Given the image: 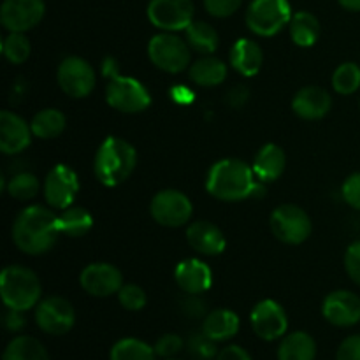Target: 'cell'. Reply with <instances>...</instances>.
<instances>
[{"mask_svg":"<svg viewBox=\"0 0 360 360\" xmlns=\"http://www.w3.org/2000/svg\"><path fill=\"white\" fill-rule=\"evenodd\" d=\"M285 165H287V157H285V151L281 150L278 144H266L259 150V153L255 155V160H253V172H255L257 179L262 183H271L276 181L285 171Z\"/></svg>","mask_w":360,"mask_h":360,"instance_id":"obj_23","label":"cell"},{"mask_svg":"<svg viewBox=\"0 0 360 360\" xmlns=\"http://www.w3.org/2000/svg\"><path fill=\"white\" fill-rule=\"evenodd\" d=\"M345 269L355 285L360 287V239L352 243L345 253Z\"/></svg>","mask_w":360,"mask_h":360,"instance_id":"obj_39","label":"cell"},{"mask_svg":"<svg viewBox=\"0 0 360 360\" xmlns=\"http://www.w3.org/2000/svg\"><path fill=\"white\" fill-rule=\"evenodd\" d=\"M288 0H252L246 9V25L259 37H273L280 34L292 20Z\"/></svg>","mask_w":360,"mask_h":360,"instance_id":"obj_5","label":"cell"},{"mask_svg":"<svg viewBox=\"0 0 360 360\" xmlns=\"http://www.w3.org/2000/svg\"><path fill=\"white\" fill-rule=\"evenodd\" d=\"M243 0H204V7L214 18H229L241 7Z\"/></svg>","mask_w":360,"mask_h":360,"instance_id":"obj_41","label":"cell"},{"mask_svg":"<svg viewBox=\"0 0 360 360\" xmlns=\"http://www.w3.org/2000/svg\"><path fill=\"white\" fill-rule=\"evenodd\" d=\"M56 79L63 94L72 98H84L95 90L97 74L81 56H67L58 65Z\"/></svg>","mask_w":360,"mask_h":360,"instance_id":"obj_10","label":"cell"},{"mask_svg":"<svg viewBox=\"0 0 360 360\" xmlns=\"http://www.w3.org/2000/svg\"><path fill=\"white\" fill-rule=\"evenodd\" d=\"M186 241L195 252L210 257L220 255L227 248V239H225L224 232L217 225L206 220L193 221V224L188 225Z\"/></svg>","mask_w":360,"mask_h":360,"instance_id":"obj_20","label":"cell"},{"mask_svg":"<svg viewBox=\"0 0 360 360\" xmlns=\"http://www.w3.org/2000/svg\"><path fill=\"white\" fill-rule=\"evenodd\" d=\"M109 360H157L155 347L137 338H123L112 345Z\"/></svg>","mask_w":360,"mask_h":360,"instance_id":"obj_32","label":"cell"},{"mask_svg":"<svg viewBox=\"0 0 360 360\" xmlns=\"http://www.w3.org/2000/svg\"><path fill=\"white\" fill-rule=\"evenodd\" d=\"M316 343L304 330L287 334L278 347V360H315Z\"/></svg>","mask_w":360,"mask_h":360,"instance_id":"obj_26","label":"cell"},{"mask_svg":"<svg viewBox=\"0 0 360 360\" xmlns=\"http://www.w3.org/2000/svg\"><path fill=\"white\" fill-rule=\"evenodd\" d=\"M25 311H18V309H9V311L6 313V316H4V326H6L7 330H11V333H18V330H21L25 327V316H23Z\"/></svg>","mask_w":360,"mask_h":360,"instance_id":"obj_45","label":"cell"},{"mask_svg":"<svg viewBox=\"0 0 360 360\" xmlns=\"http://www.w3.org/2000/svg\"><path fill=\"white\" fill-rule=\"evenodd\" d=\"M229 60H231V65L234 67L236 72L245 77H252L262 69L264 51L259 42L252 41V39H239L231 48Z\"/></svg>","mask_w":360,"mask_h":360,"instance_id":"obj_22","label":"cell"},{"mask_svg":"<svg viewBox=\"0 0 360 360\" xmlns=\"http://www.w3.org/2000/svg\"><path fill=\"white\" fill-rule=\"evenodd\" d=\"M58 236L56 214L48 207H25L13 224L14 245L27 255H42L49 252Z\"/></svg>","mask_w":360,"mask_h":360,"instance_id":"obj_1","label":"cell"},{"mask_svg":"<svg viewBox=\"0 0 360 360\" xmlns=\"http://www.w3.org/2000/svg\"><path fill=\"white\" fill-rule=\"evenodd\" d=\"M30 41L21 32H9V35L2 41V53L7 62L11 63L20 65V63L27 62L28 56H30Z\"/></svg>","mask_w":360,"mask_h":360,"instance_id":"obj_35","label":"cell"},{"mask_svg":"<svg viewBox=\"0 0 360 360\" xmlns=\"http://www.w3.org/2000/svg\"><path fill=\"white\" fill-rule=\"evenodd\" d=\"M105 101L120 112H141L151 105V95L139 79L116 72L105 84Z\"/></svg>","mask_w":360,"mask_h":360,"instance_id":"obj_7","label":"cell"},{"mask_svg":"<svg viewBox=\"0 0 360 360\" xmlns=\"http://www.w3.org/2000/svg\"><path fill=\"white\" fill-rule=\"evenodd\" d=\"M259 179L253 167L238 158L218 160L207 172L206 190L214 199L225 202H238L253 197Z\"/></svg>","mask_w":360,"mask_h":360,"instance_id":"obj_2","label":"cell"},{"mask_svg":"<svg viewBox=\"0 0 360 360\" xmlns=\"http://www.w3.org/2000/svg\"><path fill=\"white\" fill-rule=\"evenodd\" d=\"M137 164V151L127 141L109 136L98 146L94 172L104 186H118L130 178Z\"/></svg>","mask_w":360,"mask_h":360,"instance_id":"obj_3","label":"cell"},{"mask_svg":"<svg viewBox=\"0 0 360 360\" xmlns=\"http://www.w3.org/2000/svg\"><path fill=\"white\" fill-rule=\"evenodd\" d=\"M32 127L13 111L0 112V150L6 155H16L32 143Z\"/></svg>","mask_w":360,"mask_h":360,"instance_id":"obj_18","label":"cell"},{"mask_svg":"<svg viewBox=\"0 0 360 360\" xmlns=\"http://www.w3.org/2000/svg\"><path fill=\"white\" fill-rule=\"evenodd\" d=\"M190 79L199 86H218L227 77V65L213 55H204L190 65Z\"/></svg>","mask_w":360,"mask_h":360,"instance_id":"obj_25","label":"cell"},{"mask_svg":"<svg viewBox=\"0 0 360 360\" xmlns=\"http://www.w3.org/2000/svg\"><path fill=\"white\" fill-rule=\"evenodd\" d=\"M288 30H290L292 41L301 48H309L319 41L320 34H322V27L315 14L309 11H299L292 16L290 23H288Z\"/></svg>","mask_w":360,"mask_h":360,"instance_id":"obj_27","label":"cell"},{"mask_svg":"<svg viewBox=\"0 0 360 360\" xmlns=\"http://www.w3.org/2000/svg\"><path fill=\"white\" fill-rule=\"evenodd\" d=\"M174 280L183 292L199 295L210 290L213 285V271L202 260L186 259L176 266Z\"/></svg>","mask_w":360,"mask_h":360,"instance_id":"obj_19","label":"cell"},{"mask_svg":"<svg viewBox=\"0 0 360 360\" xmlns=\"http://www.w3.org/2000/svg\"><path fill=\"white\" fill-rule=\"evenodd\" d=\"M46 14L44 0H4L0 7V21L9 32L32 30Z\"/></svg>","mask_w":360,"mask_h":360,"instance_id":"obj_14","label":"cell"},{"mask_svg":"<svg viewBox=\"0 0 360 360\" xmlns=\"http://www.w3.org/2000/svg\"><path fill=\"white\" fill-rule=\"evenodd\" d=\"M65 115L58 109H42L32 118V132L39 139H55L65 130Z\"/></svg>","mask_w":360,"mask_h":360,"instance_id":"obj_31","label":"cell"},{"mask_svg":"<svg viewBox=\"0 0 360 360\" xmlns=\"http://www.w3.org/2000/svg\"><path fill=\"white\" fill-rule=\"evenodd\" d=\"M338 4L350 13H360V0H338Z\"/></svg>","mask_w":360,"mask_h":360,"instance_id":"obj_48","label":"cell"},{"mask_svg":"<svg viewBox=\"0 0 360 360\" xmlns=\"http://www.w3.org/2000/svg\"><path fill=\"white\" fill-rule=\"evenodd\" d=\"M118 301L129 311H141L146 306L148 297L146 292L139 287V285L127 283L120 288L118 292Z\"/></svg>","mask_w":360,"mask_h":360,"instance_id":"obj_36","label":"cell"},{"mask_svg":"<svg viewBox=\"0 0 360 360\" xmlns=\"http://www.w3.org/2000/svg\"><path fill=\"white\" fill-rule=\"evenodd\" d=\"M79 285L94 297H109L123 287V274L112 264L94 262L81 271Z\"/></svg>","mask_w":360,"mask_h":360,"instance_id":"obj_16","label":"cell"},{"mask_svg":"<svg viewBox=\"0 0 360 360\" xmlns=\"http://www.w3.org/2000/svg\"><path fill=\"white\" fill-rule=\"evenodd\" d=\"M239 316L232 309H214L207 313L202 322V333L213 341L232 340L239 333Z\"/></svg>","mask_w":360,"mask_h":360,"instance_id":"obj_24","label":"cell"},{"mask_svg":"<svg viewBox=\"0 0 360 360\" xmlns=\"http://www.w3.org/2000/svg\"><path fill=\"white\" fill-rule=\"evenodd\" d=\"M183 311H185L188 316H192V319H200V316L206 313V304H204V301H200L197 295H193V297L186 299L185 301V304H183Z\"/></svg>","mask_w":360,"mask_h":360,"instance_id":"obj_46","label":"cell"},{"mask_svg":"<svg viewBox=\"0 0 360 360\" xmlns=\"http://www.w3.org/2000/svg\"><path fill=\"white\" fill-rule=\"evenodd\" d=\"M333 88L340 95H352L360 88V65L354 62H345L334 70Z\"/></svg>","mask_w":360,"mask_h":360,"instance_id":"obj_33","label":"cell"},{"mask_svg":"<svg viewBox=\"0 0 360 360\" xmlns=\"http://www.w3.org/2000/svg\"><path fill=\"white\" fill-rule=\"evenodd\" d=\"M217 360H252L248 352L243 347H238V345H229L224 350L218 352Z\"/></svg>","mask_w":360,"mask_h":360,"instance_id":"obj_44","label":"cell"},{"mask_svg":"<svg viewBox=\"0 0 360 360\" xmlns=\"http://www.w3.org/2000/svg\"><path fill=\"white\" fill-rule=\"evenodd\" d=\"M188 352L193 359L197 360H211L217 357V341H213L211 338H207L206 334H197L192 336L188 341Z\"/></svg>","mask_w":360,"mask_h":360,"instance_id":"obj_37","label":"cell"},{"mask_svg":"<svg viewBox=\"0 0 360 360\" xmlns=\"http://www.w3.org/2000/svg\"><path fill=\"white\" fill-rule=\"evenodd\" d=\"M41 190L37 176L32 172H18L7 183V193L16 200H30Z\"/></svg>","mask_w":360,"mask_h":360,"instance_id":"obj_34","label":"cell"},{"mask_svg":"<svg viewBox=\"0 0 360 360\" xmlns=\"http://www.w3.org/2000/svg\"><path fill=\"white\" fill-rule=\"evenodd\" d=\"M0 295L7 309L28 311L41 302V280L28 267L7 266L0 274Z\"/></svg>","mask_w":360,"mask_h":360,"instance_id":"obj_4","label":"cell"},{"mask_svg":"<svg viewBox=\"0 0 360 360\" xmlns=\"http://www.w3.org/2000/svg\"><path fill=\"white\" fill-rule=\"evenodd\" d=\"M250 98V90L245 86V84H238V86L231 88L225 97V102L231 105L232 109H239L246 104V101Z\"/></svg>","mask_w":360,"mask_h":360,"instance_id":"obj_43","label":"cell"},{"mask_svg":"<svg viewBox=\"0 0 360 360\" xmlns=\"http://www.w3.org/2000/svg\"><path fill=\"white\" fill-rule=\"evenodd\" d=\"M341 195L348 206L360 211V172H354L345 179L341 186Z\"/></svg>","mask_w":360,"mask_h":360,"instance_id":"obj_40","label":"cell"},{"mask_svg":"<svg viewBox=\"0 0 360 360\" xmlns=\"http://www.w3.org/2000/svg\"><path fill=\"white\" fill-rule=\"evenodd\" d=\"M76 322L72 304L63 297H46L35 306V323L42 333L49 336H63Z\"/></svg>","mask_w":360,"mask_h":360,"instance_id":"obj_12","label":"cell"},{"mask_svg":"<svg viewBox=\"0 0 360 360\" xmlns=\"http://www.w3.org/2000/svg\"><path fill=\"white\" fill-rule=\"evenodd\" d=\"M2 360H49L48 350L32 336H16L4 350Z\"/></svg>","mask_w":360,"mask_h":360,"instance_id":"obj_30","label":"cell"},{"mask_svg":"<svg viewBox=\"0 0 360 360\" xmlns=\"http://www.w3.org/2000/svg\"><path fill=\"white\" fill-rule=\"evenodd\" d=\"M169 94H171L172 101L178 102V104H183V105L192 104L193 98H195V95H193V91L190 90V88L183 86V84H178V86L171 88V91H169Z\"/></svg>","mask_w":360,"mask_h":360,"instance_id":"obj_47","label":"cell"},{"mask_svg":"<svg viewBox=\"0 0 360 360\" xmlns=\"http://www.w3.org/2000/svg\"><path fill=\"white\" fill-rule=\"evenodd\" d=\"M252 329L260 340L274 341L285 336L288 329V319L283 306L273 299H264L253 308L250 315Z\"/></svg>","mask_w":360,"mask_h":360,"instance_id":"obj_15","label":"cell"},{"mask_svg":"<svg viewBox=\"0 0 360 360\" xmlns=\"http://www.w3.org/2000/svg\"><path fill=\"white\" fill-rule=\"evenodd\" d=\"M333 108V98L329 91L320 86H304L295 94L292 109L295 115L308 122L322 120Z\"/></svg>","mask_w":360,"mask_h":360,"instance_id":"obj_21","label":"cell"},{"mask_svg":"<svg viewBox=\"0 0 360 360\" xmlns=\"http://www.w3.org/2000/svg\"><path fill=\"white\" fill-rule=\"evenodd\" d=\"M165 360H181V359H174V357H172V359H165Z\"/></svg>","mask_w":360,"mask_h":360,"instance_id":"obj_49","label":"cell"},{"mask_svg":"<svg viewBox=\"0 0 360 360\" xmlns=\"http://www.w3.org/2000/svg\"><path fill=\"white\" fill-rule=\"evenodd\" d=\"M148 56L157 69L167 74H179L190 67L192 53L188 42L183 41L179 35L162 32L153 35L148 42Z\"/></svg>","mask_w":360,"mask_h":360,"instance_id":"obj_6","label":"cell"},{"mask_svg":"<svg viewBox=\"0 0 360 360\" xmlns=\"http://www.w3.org/2000/svg\"><path fill=\"white\" fill-rule=\"evenodd\" d=\"M271 231L285 245H302L311 236V218L295 204H281L271 213Z\"/></svg>","mask_w":360,"mask_h":360,"instance_id":"obj_8","label":"cell"},{"mask_svg":"<svg viewBox=\"0 0 360 360\" xmlns=\"http://www.w3.org/2000/svg\"><path fill=\"white\" fill-rule=\"evenodd\" d=\"M42 192L48 206L63 211L74 204V199L79 192V179L69 165L58 164L46 176Z\"/></svg>","mask_w":360,"mask_h":360,"instance_id":"obj_13","label":"cell"},{"mask_svg":"<svg viewBox=\"0 0 360 360\" xmlns=\"http://www.w3.org/2000/svg\"><path fill=\"white\" fill-rule=\"evenodd\" d=\"M150 211L157 224L176 229L188 224L193 213V206L192 200L185 193L174 188H167L160 190L151 199Z\"/></svg>","mask_w":360,"mask_h":360,"instance_id":"obj_9","label":"cell"},{"mask_svg":"<svg viewBox=\"0 0 360 360\" xmlns=\"http://www.w3.org/2000/svg\"><path fill=\"white\" fill-rule=\"evenodd\" d=\"M323 319L336 327H352L360 322V297L350 290H334L323 299Z\"/></svg>","mask_w":360,"mask_h":360,"instance_id":"obj_17","label":"cell"},{"mask_svg":"<svg viewBox=\"0 0 360 360\" xmlns=\"http://www.w3.org/2000/svg\"><path fill=\"white\" fill-rule=\"evenodd\" d=\"M359 105H360V101H359Z\"/></svg>","mask_w":360,"mask_h":360,"instance_id":"obj_50","label":"cell"},{"mask_svg":"<svg viewBox=\"0 0 360 360\" xmlns=\"http://www.w3.org/2000/svg\"><path fill=\"white\" fill-rule=\"evenodd\" d=\"M148 20L162 32L185 30L193 21L195 6L192 0H150Z\"/></svg>","mask_w":360,"mask_h":360,"instance_id":"obj_11","label":"cell"},{"mask_svg":"<svg viewBox=\"0 0 360 360\" xmlns=\"http://www.w3.org/2000/svg\"><path fill=\"white\" fill-rule=\"evenodd\" d=\"M185 37L190 48L202 53V55H213L218 49V44H220L218 32L210 23L200 20H193L185 28Z\"/></svg>","mask_w":360,"mask_h":360,"instance_id":"obj_29","label":"cell"},{"mask_svg":"<svg viewBox=\"0 0 360 360\" xmlns=\"http://www.w3.org/2000/svg\"><path fill=\"white\" fill-rule=\"evenodd\" d=\"M56 227H58L60 234L63 236L83 238L94 227V217L84 207L70 206L56 217Z\"/></svg>","mask_w":360,"mask_h":360,"instance_id":"obj_28","label":"cell"},{"mask_svg":"<svg viewBox=\"0 0 360 360\" xmlns=\"http://www.w3.org/2000/svg\"><path fill=\"white\" fill-rule=\"evenodd\" d=\"M336 360H360V334L348 336L347 340L340 345Z\"/></svg>","mask_w":360,"mask_h":360,"instance_id":"obj_42","label":"cell"},{"mask_svg":"<svg viewBox=\"0 0 360 360\" xmlns=\"http://www.w3.org/2000/svg\"><path fill=\"white\" fill-rule=\"evenodd\" d=\"M183 350V340L178 334H164L160 340L155 343V352L162 359H172Z\"/></svg>","mask_w":360,"mask_h":360,"instance_id":"obj_38","label":"cell"}]
</instances>
